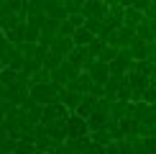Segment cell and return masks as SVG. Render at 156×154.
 <instances>
[{"label":"cell","instance_id":"cell-1","mask_svg":"<svg viewBox=\"0 0 156 154\" xmlns=\"http://www.w3.org/2000/svg\"><path fill=\"white\" fill-rule=\"evenodd\" d=\"M56 95H59V90L51 85V82H46V85H34L31 87L28 100L36 103V105H41V108H46V105H51V103H56Z\"/></svg>","mask_w":156,"mask_h":154},{"label":"cell","instance_id":"cell-2","mask_svg":"<svg viewBox=\"0 0 156 154\" xmlns=\"http://www.w3.org/2000/svg\"><path fill=\"white\" fill-rule=\"evenodd\" d=\"M69 116H72V113H69L67 108L56 100V103H51V105L44 108L41 123H44V126H62V123H67V121H69Z\"/></svg>","mask_w":156,"mask_h":154},{"label":"cell","instance_id":"cell-3","mask_svg":"<svg viewBox=\"0 0 156 154\" xmlns=\"http://www.w3.org/2000/svg\"><path fill=\"white\" fill-rule=\"evenodd\" d=\"M108 10H110L108 3H102V0H84V5H82L84 21H105Z\"/></svg>","mask_w":156,"mask_h":154},{"label":"cell","instance_id":"cell-4","mask_svg":"<svg viewBox=\"0 0 156 154\" xmlns=\"http://www.w3.org/2000/svg\"><path fill=\"white\" fill-rule=\"evenodd\" d=\"M84 72H87L90 77H92V82H97V85H105V82L110 80V64H102V62H90L87 67H84Z\"/></svg>","mask_w":156,"mask_h":154},{"label":"cell","instance_id":"cell-5","mask_svg":"<svg viewBox=\"0 0 156 154\" xmlns=\"http://www.w3.org/2000/svg\"><path fill=\"white\" fill-rule=\"evenodd\" d=\"M44 10V16L51 18V21H67V10H64V3L62 0H44L38 3Z\"/></svg>","mask_w":156,"mask_h":154},{"label":"cell","instance_id":"cell-6","mask_svg":"<svg viewBox=\"0 0 156 154\" xmlns=\"http://www.w3.org/2000/svg\"><path fill=\"white\" fill-rule=\"evenodd\" d=\"M67 136L69 139H80V136H90V128H87V121L80 118L77 113L69 116V121H67Z\"/></svg>","mask_w":156,"mask_h":154},{"label":"cell","instance_id":"cell-7","mask_svg":"<svg viewBox=\"0 0 156 154\" xmlns=\"http://www.w3.org/2000/svg\"><path fill=\"white\" fill-rule=\"evenodd\" d=\"M108 16H105V26H110L113 31H120L123 28V13H126V8H123L120 3H108Z\"/></svg>","mask_w":156,"mask_h":154},{"label":"cell","instance_id":"cell-8","mask_svg":"<svg viewBox=\"0 0 156 154\" xmlns=\"http://www.w3.org/2000/svg\"><path fill=\"white\" fill-rule=\"evenodd\" d=\"M82 98L84 95H80V93H74V90H69V87H64V90H59V95H56V100L62 103L64 108H67L69 113H74L77 108H80V103H82Z\"/></svg>","mask_w":156,"mask_h":154},{"label":"cell","instance_id":"cell-9","mask_svg":"<svg viewBox=\"0 0 156 154\" xmlns=\"http://www.w3.org/2000/svg\"><path fill=\"white\" fill-rule=\"evenodd\" d=\"M49 49L54 51V54H59V57H64V59H67V57L72 54L77 46H74L72 38H67V36H54V38H51V46H49Z\"/></svg>","mask_w":156,"mask_h":154},{"label":"cell","instance_id":"cell-10","mask_svg":"<svg viewBox=\"0 0 156 154\" xmlns=\"http://www.w3.org/2000/svg\"><path fill=\"white\" fill-rule=\"evenodd\" d=\"M69 90H74V93H80V95H90V87H92V77H90L87 72H80L74 77V80H69Z\"/></svg>","mask_w":156,"mask_h":154},{"label":"cell","instance_id":"cell-11","mask_svg":"<svg viewBox=\"0 0 156 154\" xmlns=\"http://www.w3.org/2000/svg\"><path fill=\"white\" fill-rule=\"evenodd\" d=\"M126 82H128V87H131L133 93H141V95H144L146 87H148V77H144L141 72H136V69H131V72L126 75Z\"/></svg>","mask_w":156,"mask_h":154},{"label":"cell","instance_id":"cell-12","mask_svg":"<svg viewBox=\"0 0 156 154\" xmlns=\"http://www.w3.org/2000/svg\"><path fill=\"white\" fill-rule=\"evenodd\" d=\"M126 85V75H110V80L105 82V98L108 100H115L118 90Z\"/></svg>","mask_w":156,"mask_h":154},{"label":"cell","instance_id":"cell-13","mask_svg":"<svg viewBox=\"0 0 156 154\" xmlns=\"http://www.w3.org/2000/svg\"><path fill=\"white\" fill-rule=\"evenodd\" d=\"M108 121H110V116H108L105 111H95V113L87 118V128H90V134H95V131H102V128L108 126Z\"/></svg>","mask_w":156,"mask_h":154},{"label":"cell","instance_id":"cell-14","mask_svg":"<svg viewBox=\"0 0 156 154\" xmlns=\"http://www.w3.org/2000/svg\"><path fill=\"white\" fill-rule=\"evenodd\" d=\"M95 111H97V98H92V95H84V98H82V103H80V108H77L74 113L80 116V118H84V121H87Z\"/></svg>","mask_w":156,"mask_h":154},{"label":"cell","instance_id":"cell-15","mask_svg":"<svg viewBox=\"0 0 156 154\" xmlns=\"http://www.w3.org/2000/svg\"><path fill=\"white\" fill-rule=\"evenodd\" d=\"M141 23H144V13H138L136 8H126V13H123V26L131 28V31H136Z\"/></svg>","mask_w":156,"mask_h":154},{"label":"cell","instance_id":"cell-16","mask_svg":"<svg viewBox=\"0 0 156 154\" xmlns=\"http://www.w3.org/2000/svg\"><path fill=\"white\" fill-rule=\"evenodd\" d=\"M67 59H69V62H72V64H74V67H77V69H80V72H84V67H87V64H90V62H92V59H90V57H87V49H82V46H77V49L72 51V54H69V57H67Z\"/></svg>","mask_w":156,"mask_h":154},{"label":"cell","instance_id":"cell-17","mask_svg":"<svg viewBox=\"0 0 156 154\" xmlns=\"http://www.w3.org/2000/svg\"><path fill=\"white\" fill-rule=\"evenodd\" d=\"M23 62H26V59H23L21 49L13 46V51L8 54V59L3 62V67H5V69H13V72H21V69H23Z\"/></svg>","mask_w":156,"mask_h":154},{"label":"cell","instance_id":"cell-18","mask_svg":"<svg viewBox=\"0 0 156 154\" xmlns=\"http://www.w3.org/2000/svg\"><path fill=\"white\" fill-rule=\"evenodd\" d=\"M128 111H131V103H120V100H113V105H110V121L120 123V121L128 116Z\"/></svg>","mask_w":156,"mask_h":154},{"label":"cell","instance_id":"cell-19","mask_svg":"<svg viewBox=\"0 0 156 154\" xmlns=\"http://www.w3.org/2000/svg\"><path fill=\"white\" fill-rule=\"evenodd\" d=\"M72 41H74V46H82V49H87L90 44L95 41V36H92V34H90V31H87V28L82 26V28H77V31H74Z\"/></svg>","mask_w":156,"mask_h":154},{"label":"cell","instance_id":"cell-20","mask_svg":"<svg viewBox=\"0 0 156 154\" xmlns=\"http://www.w3.org/2000/svg\"><path fill=\"white\" fill-rule=\"evenodd\" d=\"M131 54H133V62H146V59H148V44L138 41V44L131 49Z\"/></svg>","mask_w":156,"mask_h":154},{"label":"cell","instance_id":"cell-21","mask_svg":"<svg viewBox=\"0 0 156 154\" xmlns=\"http://www.w3.org/2000/svg\"><path fill=\"white\" fill-rule=\"evenodd\" d=\"M82 5H84V0H64L67 18H69V16H82Z\"/></svg>","mask_w":156,"mask_h":154},{"label":"cell","instance_id":"cell-22","mask_svg":"<svg viewBox=\"0 0 156 154\" xmlns=\"http://www.w3.org/2000/svg\"><path fill=\"white\" fill-rule=\"evenodd\" d=\"M90 136H92V141L95 144H100V146H108V144H113V136H110V131L108 128H102V131H95V134H90Z\"/></svg>","mask_w":156,"mask_h":154},{"label":"cell","instance_id":"cell-23","mask_svg":"<svg viewBox=\"0 0 156 154\" xmlns=\"http://www.w3.org/2000/svg\"><path fill=\"white\" fill-rule=\"evenodd\" d=\"M115 57H118V49H115V46H110V44H108V46L100 51L97 62H102V64H113V62H115Z\"/></svg>","mask_w":156,"mask_h":154},{"label":"cell","instance_id":"cell-24","mask_svg":"<svg viewBox=\"0 0 156 154\" xmlns=\"http://www.w3.org/2000/svg\"><path fill=\"white\" fill-rule=\"evenodd\" d=\"M18 82V72H13V69H0V85H5V87H10V85H16Z\"/></svg>","mask_w":156,"mask_h":154},{"label":"cell","instance_id":"cell-25","mask_svg":"<svg viewBox=\"0 0 156 154\" xmlns=\"http://www.w3.org/2000/svg\"><path fill=\"white\" fill-rule=\"evenodd\" d=\"M133 69H136V72H141L144 77H154L156 75V64H151V62H136Z\"/></svg>","mask_w":156,"mask_h":154},{"label":"cell","instance_id":"cell-26","mask_svg":"<svg viewBox=\"0 0 156 154\" xmlns=\"http://www.w3.org/2000/svg\"><path fill=\"white\" fill-rule=\"evenodd\" d=\"M46 82H51V72H46V69H38L36 75H31V87L34 85H46Z\"/></svg>","mask_w":156,"mask_h":154},{"label":"cell","instance_id":"cell-27","mask_svg":"<svg viewBox=\"0 0 156 154\" xmlns=\"http://www.w3.org/2000/svg\"><path fill=\"white\" fill-rule=\"evenodd\" d=\"M105 46H108V44H102L100 38H95V41H92V44H90V46H87V57H90V59L95 62L97 57H100V51L105 49Z\"/></svg>","mask_w":156,"mask_h":154},{"label":"cell","instance_id":"cell-28","mask_svg":"<svg viewBox=\"0 0 156 154\" xmlns=\"http://www.w3.org/2000/svg\"><path fill=\"white\" fill-rule=\"evenodd\" d=\"M74 31H77V26L67 18V21H62V23H59V34H56V36H67V38H72V36H74Z\"/></svg>","mask_w":156,"mask_h":154},{"label":"cell","instance_id":"cell-29","mask_svg":"<svg viewBox=\"0 0 156 154\" xmlns=\"http://www.w3.org/2000/svg\"><path fill=\"white\" fill-rule=\"evenodd\" d=\"M16 154H36V146L34 141H16Z\"/></svg>","mask_w":156,"mask_h":154},{"label":"cell","instance_id":"cell-30","mask_svg":"<svg viewBox=\"0 0 156 154\" xmlns=\"http://www.w3.org/2000/svg\"><path fill=\"white\" fill-rule=\"evenodd\" d=\"M59 69H62V72H64V75H67V80H74V77H77V75H80V69H77V67H74V64H72V62H69V59H64Z\"/></svg>","mask_w":156,"mask_h":154},{"label":"cell","instance_id":"cell-31","mask_svg":"<svg viewBox=\"0 0 156 154\" xmlns=\"http://www.w3.org/2000/svg\"><path fill=\"white\" fill-rule=\"evenodd\" d=\"M115 100H120V103H131L133 100V90L128 87V82L123 85L120 90H118V95H115Z\"/></svg>","mask_w":156,"mask_h":154},{"label":"cell","instance_id":"cell-32","mask_svg":"<svg viewBox=\"0 0 156 154\" xmlns=\"http://www.w3.org/2000/svg\"><path fill=\"white\" fill-rule=\"evenodd\" d=\"M131 8H136L138 13H146L148 8H151V0H133V3H131Z\"/></svg>","mask_w":156,"mask_h":154},{"label":"cell","instance_id":"cell-33","mask_svg":"<svg viewBox=\"0 0 156 154\" xmlns=\"http://www.w3.org/2000/svg\"><path fill=\"white\" fill-rule=\"evenodd\" d=\"M118 146H120V154H133V141L123 139V141H118Z\"/></svg>","mask_w":156,"mask_h":154},{"label":"cell","instance_id":"cell-34","mask_svg":"<svg viewBox=\"0 0 156 154\" xmlns=\"http://www.w3.org/2000/svg\"><path fill=\"white\" fill-rule=\"evenodd\" d=\"M144 18H146V21H154V23H156V0L151 3V8L144 13Z\"/></svg>","mask_w":156,"mask_h":154},{"label":"cell","instance_id":"cell-35","mask_svg":"<svg viewBox=\"0 0 156 154\" xmlns=\"http://www.w3.org/2000/svg\"><path fill=\"white\" fill-rule=\"evenodd\" d=\"M144 144H146L148 154H156V136H148V139H144Z\"/></svg>","mask_w":156,"mask_h":154},{"label":"cell","instance_id":"cell-36","mask_svg":"<svg viewBox=\"0 0 156 154\" xmlns=\"http://www.w3.org/2000/svg\"><path fill=\"white\" fill-rule=\"evenodd\" d=\"M146 62L156 64V41H151V44H148V59H146Z\"/></svg>","mask_w":156,"mask_h":154},{"label":"cell","instance_id":"cell-37","mask_svg":"<svg viewBox=\"0 0 156 154\" xmlns=\"http://www.w3.org/2000/svg\"><path fill=\"white\" fill-rule=\"evenodd\" d=\"M84 154H105V146H100V144H95V141H92V146H90Z\"/></svg>","mask_w":156,"mask_h":154},{"label":"cell","instance_id":"cell-38","mask_svg":"<svg viewBox=\"0 0 156 154\" xmlns=\"http://www.w3.org/2000/svg\"><path fill=\"white\" fill-rule=\"evenodd\" d=\"M105 154H120V146H118V141L108 144V146H105Z\"/></svg>","mask_w":156,"mask_h":154},{"label":"cell","instance_id":"cell-39","mask_svg":"<svg viewBox=\"0 0 156 154\" xmlns=\"http://www.w3.org/2000/svg\"><path fill=\"white\" fill-rule=\"evenodd\" d=\"M8 139H10V134L5 131V128H0V146H3V144H5V141H8Z\"/></svg>","mask_w":156,"mask_h":154},{"label":"cell","instance_id":"cell-40","mask_svg":"<svg viewBox=\"0 0 156 154\" xmlns=\"http://www.w3.org/2000/svg\"><path fill=\"white\" fill-rule=\"evenodd\" d=\"M3 121H5V116H3V113H0V128H3Z\"/></svg>","mask_w":156,"mask_h":154},{"label":"cell","instance_id":"cell-41","mask_svg":"<svg viewBox=\"0 0 156 154\" xmlns=\"http://www.w3.org/2000/svg\"><path fill=\"white\" fill-rule=\"evenodd\" d=\"M151 108H154V116H156V105H151Z\"/></svg>","mask_w":156,"mask_h":154},{"label":"cell","instance_id":"cell-42","mask_svg":"<svg viewBox=\"0 0 156 154\" xmlns=\"http://www.w3.org/2000/svg\"><path fill=\"white\" fill-rule=\"evenodd\" d=\"M3 36H5V34H3V31H0V38H3Z\"/></svg>","mask_w":156,"mask_h":154},{"label":"cell","instance_id":"cell-43","mask_svg":"<svg viewBox=\"0 0 156 154\" xmlns=\"http://www.w3.org/2000/svg\"><path fill=\"white\" fill-rule=\"evenodd\" d=\"M0 69H3V64H0Z\"/></svg>","mask_w":156,"mask_h":154}]
</instances>
